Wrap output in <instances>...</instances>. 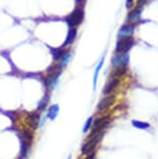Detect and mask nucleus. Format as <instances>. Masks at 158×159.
<instances>
[{
    "label": "nucleus",
    "mask_w": 158,
    "mask_h": 159,
    "mask_svg": "<svg viewBox=\"0 0 158 159\" xmlns=\"http://www.w3.org/2000/svg\"><path fill=\"white\" fill-rule=\"evenodd\" d=\"M103 135H104V130L99 132V133H97L96 135H94L93 137H91V139H86V143L82 146V150H81L82 154L83 155H88L91 152H93L94 149L96 148L98 143L101 142Z\"/></svg>",
    "instance_id": "1"
},
{
    "label": "nucleus",
    "mask_w": 158,
    "mask_h": 159,
    "mask_svg": "<svg viewBox=\"0 0 158 159\" xmlns=\"http://www.w3.org/2000/svg\"><path fill=\"white\" fill-rule=\"evenodd\" d=\"M134 44H135V40L132 37L118 39L117 46H115V54H123V53L129 52Z\"/></svg>",
    "instance_id": "2"
},
{
    "label": "nucleus",
    "mask_w": 158,
    "mask_h": 159,
    "mask_svg": "<svg viewBox=\"0 0 158 159\" xmlns=\"http://www.w3.org/2000/svg\"><path fill=\"white\" fill-rule=\"evenodd\" d=\"M130 62V54L129 52L123 53V54H115L111 58V66L115 69L118 68H128Z\"/></svg>",
    "instance_id": "3"
},
{
    "label": "nucleus",
    "mask_w": 158,
    "mask_h": 159,
    "mask_svg": "<svg viewBox=\"0 0 158 159\" xmlns=\"http://www.w3.org/2000/svg\"><path fill=\"white\" fill-rule=\"evenodd\" d=\"M135 23H127L122 26L118 31V39L133 37V34L135 31Z\"/></svg>",
    "instance_id": "4"
},
{
    "label": "nucleus",
    "mask_w": 158,
    "mask_h": 159,
    "mask_svg": "<svg viewBox=\"0 0 158 159\" xmlns=\"http://www.w3.org/2000/svg\"><path fill=\"white\" fill-rule=\"evenodd\" d=\"M82 20H83V10L78 7L73 11L72 15H70L69 19H68V23H69L71 27H75L76 25H78V24L82 22Z\"/></svg>",
    "instance_id": "5"
},
{
    "label": "nucleus",
    "mask_w": 158,
    "mask_h": 159,
    "mask_svg": "<svg viewBox=\"0 0 158 159\" xmlns=\"http://www.w3.org/2000/svg\"><path fill=\"white\" fill-rule=\"evenodd\" d=\"M142 7H136L133 11H131L127 16V23H138L139 20H141L142 17Z\"/></svg>",
    "instance_id": "6"
},
{
    "label": "nucleus",
    "mask_w": 158,
    "mask_h": 159,
    "mask_svg": "<svg viewBox=\"0 0 158 159\" xmlns=\"http://www.w3.org/2000/svg\"><path fill=\"white\" fill-rule=\"evenodd\" d=\"M114 101H115L114 95H108V96H106V97H104L102 100L99 102V104H98V110L101 111V110L106 109L107 107H109L110 105L114 103Z\"/></svg>",
    "instance_id": "7"
},
{
    "label": "nucleus",
    "mask_w": 158,
    "mask_h": 159,
    "mask_svg": "<svg viewBox=\"0 0 158 159\" xmlns=\"http://www.w3.org/2000/svg\"><path fill=\"white\" fill-rule=\"evenodd\" d=\"M119 83H120V78H112L109 80V82L107 83L106 86L103 89V94L104 95H109L114 89L118 88Z\"/></svg>",
    "instance_id": "8"
},
{
    "label": "nucleus",
    "mask_w": 158,
    "mask_h": 159,
    "mask_svg": "<svg viewBox=\"0 0 158 159\" xmlns=\"http://www.w3.org/2000/svg\"><path fill=\"white\" fill-rule=\"evenodd\" d=\"M73 57V53L72 52H65L64 55L61 57V61L58 64V69L59 71H61L62 69H65L68 66V64L70 62V61Z\"/></svg>",
    "instance_id": "9"
},
{
    "label": "nucleus",
    "mask_w": 158,
    "mask_h": 159,
    "mask_svg": "<svg viewBox=\"0 0 158 159\" xmlns=\"http://www.w3.org/2000/svg\"><path fill=\"white\" fill-rule=\"evenodd\" d=\"M29 148H30V142L24 137H21V155L23 158H25L28 154Z\"/></svg>",
    "instance_id": "10"
},
{
    "label": "nucleus",
    "mask_w": 158,
    "mask_h": 159,
    "mask_svg": "<svg viewBox=\"0 0 158 159\" xmlns=\"http://www.w3.org/2000/svg\"><path fill=\"white\" fill-rule=\"evenodd\" d=\"M77 35V29L75 27H71L69 34H68V37H67V40H65V44H64V47L68 46V45H71L75 40Z\"/></svg>",
    "instance_id": "11"
},
{
    "label": "nucleus",
    "mask_w": 158,
    "mask_h": 159,
    "mask_svg": "<svg viewBox=\"0 0 158 159\" xmlns=\"http://www.w3.org/2000/svg\"><path fill=\"white\" fill-rule=\"evenodd\" d=\"M104 64V56L102 58L100 59L99 64L95 69V73H94V79H93V86H94V89H96V86H97V80H98V76H99V73H100V70L102 68V66Z\"/></svg>",
    "instance_id": "12"
},
{
    "label": "nucleus",
    "mask_w": 158,
    "mask_h": 159,
    "mask_svg": "<svg viewBox=\"0 0 158 159\" xmlns=\"http://www.w3.org/2000/svg\"><path fill=\"white\" fill-rule=\"evenodd\" d=\"M58 112H59V107H58V105H53V106L50 107V109H49V111H48V118L50 120H54L56 116H57L58 115Z\"/></svg>",
    "instance_id": "13"
},
{
    "label": "nucleus",
    "mask_w": 158,
    "mask_h": 159,
    "mask_svg": "<svg viewBox=\"0 0 158 159\" xmlns=\"http://www.w3.org/2000/svg\"><path fill=\"white\" fill-rule=\"evenodd\" d=\"M132 126H133L134 128L141 129V130H146V129L150 128V125H149L148 123L141 122V121H136V120H133V121H132Z\"/></svg>",
    "instance_id": "14"
},
{
    "label": "nucleus",
    "mask_w": 158,
    "mask_h": 159,
    "mask_svg": "<svg viewBox=\"0 0 158 159\" xmlns=\"http://www.w3.org/2000/svg\"><path fill=\"white\" fill-rule=\"evenodd\" d=\"M93 118H89L88 121L85 122V124H84V127H83V132H88V130H89V128H91V126H92V124H93Z\"/></svg>",
    "instance_id": "15"
},
{
    "label": "nucleus",
    "mask_w": 158,
    "mask_h": 159,
    "mask_svg": "<svg viewBox=\"0 0 158 159\" xmlns=\"http://www.w3.org/2000/svg\"><path fill=\"white\" fill-rule=\"evenodd\" d=\"M24 139H26L27 140H29V142H31L32 139H34V135H32L31 132H29L27 130H23V135H22Z\"/></svg>",
    "instance_id": "16"
},
{
    "label": "nucleus",
    "mask_w": 158,
    "mask_h": 159,
    "mask_svg": "<svg viewBox=\"0 0 158 159\" xmlns=\"http://www.w3.org/2000/svg\"><path fill=\"white\" fill-rule=\"evenodd\" d=\"M150 0H138V4L136 5V7H142L144 5L147 3V2H149Z\"/></svg>",
    "instance_id": "17"
},
{
    "label": "nucleus",
    "mask_w": 158,
    "mask_h": 159,
    "mask_svg": "<svg viewBox=\"0 0 158 159\" xmlns=\"http://www.w3.org/2000/svg\"><path fill=\"white\" fill-rule=\"evenodd\" d=\"M134 0H126V7L127 8H130L131 7H132Z\"/></svg>",
    "instance_id": "18"
},
{
    "label": "nucleus",
    "mask_w": 158,
    "mask_h": 159,
    "mask_svg": "<svg viewBox=\"0 0 158 159\" xmlns=\"http://www.w3.org/2000/svg\"><path fill=\"white\" fill-rule=\"evenodd\" d=\"M18 159H23V157H20V158H18Z\"/></svg>",
    "instance_id": "19"
},
{
    "label": "nucleus",
    "mask_w": 158,
    "mask_h": 159,
    "mask_svg": "<svg viewBox=\"0 0 158 159\" xmlns=\"http://www.w3.org/2000/svg\"><path fill=\"white\" fill-rule=\"evenodd\" d=\"M68 159H71V157H70V156H69V157H68Z\"/></svg>",
    "instance_id": "20"
}]
</instances>
